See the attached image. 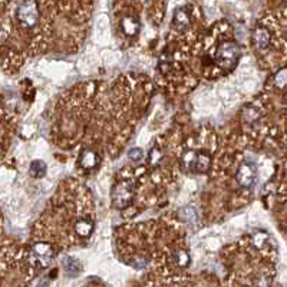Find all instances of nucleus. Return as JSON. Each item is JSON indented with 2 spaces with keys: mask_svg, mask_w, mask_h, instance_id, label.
<instances>
[{
  "mask_svg": "<svg viewBox=\"0 0 287 287\" xmlns=\"http://www.w3.org/2000/svg\"><path fill=\"white\" fill-rule=\"evenodd\" d=\"M95 230V203L91 191L75 178H68L35 224L31 241H48L56 253L79 247Z\"/></svg>",
  "mask_w": 287,
  "mask_h": 287,
  "instance_id": "obj_1",
  "label": "nucleus"
},
{
  "mask_svg": "<svg viewBox=\"0 0 287 287\" xmlns=\"http://www.w3.org/2000/svg\"><path fill=\"white\" fill-rule=\"evenodd\" d=\"M221 260L230 286H270L276 276V249L267 233H255L225 247Z\"/></svg>",
  "mask_w": 287,
  "mask_h": 287,
  "instance_id": "obj_2",
  "label": "nucleus"
},
{
  "mask_svg": "<svg viewBox=\"0 0 287 287\" xmlns=\"http://www.w3.org/2000/svg\"><path fill=\"white\" fill-rule=\"evenodd\" d=\"M241 48L233 35V28L225 22H217L203 33L195 58L198 78L217 79L233 72L240 62Z\"/></svg>",
  "mask_w": 287,
  "mask_h": 287,
  "instance_id": "obj_3",
  "label": "nucleus"
},
{
  "mask_svg": "<svg viewBox=\"0 0 287 287\" xmlns=\"http://www.w3.org/2000/svg\"><path fill=\"white\" fill-rule=\"evenodd\" d=\"M218 141L213 129L203 127L182 140L178 146V165L187 174H207L211 170Z\"/></svg>",
  "mask_w": 287,
  "mask_h": 287,
  "instance_id": "obj_4",
  "label": "nucleus"
},
{
  "mask_svg": "<svg viewBox=\"0 0 287 287\" xmlns=\"http://www.w3.org/2000/svg\"><path fill=\"white\" fill-rule=\"evenodd\" d=\"M251 46L260 61H267V66L270 68V56L274 55L277 59L279 52L286 55V31H285V20L279 23V20L264 19L255 25L251 32ZM279 64V59H277Z\"/></svg>",
  "mask_w": 287,
  "mask_h": 287,
  "instance_id": "obj_5",
  "label": "nucleus"
},
{
  "mask_svg": "<svg viewBox=\"0 0 287 287\" xmlns=\"http://www.w3.org/2000/svg\"><path fill=\"white\" fill-rule=\"evenodd\" d=\"M138 195V181L135 174L119 173L111 190V203L115 210H128L134 207Z\"/></svg>",
  "mask_w": 287,
  "mask_h": 287,
  "instance_id": "obj_6",
  "label": "nucleus"
},
{
  "mask_svg": "<svg viewBox=\"0 0 287 287\" xmlns=\"http://www.w3.org/2000/svg\"><path fill=\"white\" fill-rule=\"evenodd\" d=\"M40 17H42V12H40V4L37 0H23L17 6L16 22L25 35L26 50H29L31 37H32L35 29L40 23Z\"/></svg>",
  "mask_w": 287,
  "mask_h": 287,
  "instance_id": "obj_7",
  "label": "nucleus"
},
{
  "mask_svg": "<svg viewBox=\"0 0 287 287\" xmlns=\"http://www.w3.org/2000/svg\"><path fill=\"white\" fill-rule=\"evenodd\" d=\"M101 162H102V155L96 149L88 148V146H85L80 151L79 157H78V165L85 173H91V171L96 170Z\"/></svg>",
  "mask_w": 287,
  "mask_h": 287,
  "instance_id": "obj_8",
  "label": "nucleus"
},
{
  "mask_svg": "<svg viewBox=\"0 0 287 287\" xmlns=\"http://www.w3.org/2000/svg\"><path fill=\"white\" fill-rule=\"evenodd\" d=\"M12 36V25L7 20H0V46L4 45Z\"/></svg>",
  "mask_w": 287,
  "mask_h": 287,
  "instance_id": "obj_9",
  "label": "nucleus"
},
{
  "mask_svg": "<svg viewBox=\"0 0 287 287\" xmlns=\"http://www.w3.org/2000/svg\"><path fill=\"white\" fill-rule=\"evenodd\" d=\"M46 170L48 168H46V164L43 161H33L32 165H31V176L36 177V178H40V177H43L46 174Z\"/></svg>",
  "mask_w": 287,
  "mask_h": 287,
  "instance_id": "obj_10",
  "label": "nucleus"
},
{
  "mask_svg": "<svg viewBox=\"0 0 287 287\" xmlns=\"http://www.w3.org/2000/svg\"><path fill=\"white\" fill-rule=\"evenodd\" d=\"M128 157H129V160L134 161V162H140V161L143 160V157H144L143 149H141V148H134V149H131V151H129Z\"/></svg>",
  "mask_w": 287,
  "mask_h": 287,
  "instance_id": "obj_11",
  "label": "nucleus"
}]
</instances>
